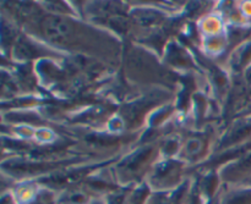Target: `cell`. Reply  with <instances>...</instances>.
Instances as JSON below:
<instances>
[{
    "label": "cell",
    "mask_w": 251,
    "mask_h": 204,
    "mask_svg": "<svg viewBox=\"0 0 251 204\" xmlns=\"http://www.w3.org/2000/svg\"><path fill=\"white\" fill-rule=\"evenodd\" d=\"M31 37L46 42L53 49L81 51L103 60L120 56V44L115 36L97 26H91L80 17L39 15L38 9L27 7L19 16Z\"/></svg>",
    "instance_id": "obj_1"
},
{
    "label": "cell",
    "mask_w": 251,
    "mask_h": 204,
    "mask_svg": "<svg viewBox=\"0 0 251 204\" xmlns=\"http://www.w3.org/2000/svg\"><path fill=\"white\" fill-rule=\"evenodd\" d=\"M159 159L158 143H146L123 157L110 169L118 185L129 188L146 182L150 171Z\"/></svg>",
    "instance_id": "obj_2"
},
{
    "label": "cell",
    "mask_w": 251,
    "mask_h": 204,
    "mask_svg": "<svg viewBox=\"0 0 251 204\" xmlns=\"http://www.w3.org/2000/svg\"><path fill=\"white\" fill-rule=\"evenodd\" d=\"M190 166L179 158H161L150 171L146 183L152 191H176L191 178Z\"/></svg>",
    "instance_id": "obj_3"
},
{
    "label": "cell",
    "mask_w": 251,
    "mask_h": 204,
    "mask_svg": "<svg viewBox=\"0 0 251 204\" xmlns=\"http://www.w3.org/2000/svg\"><path fill=\"white\" fill-rule=\"evenodd\" d=\"M217 171L223 185H251V146H247L235 158L222 164Z\"/></svg>",
    "instance_id": "obj_4"
},
{
    "label": "cell",
    "mask_w": 251,
    "mask_h": 204,
    "mask_svg": "<svg viewBox=\"0 0 251 204\" xmlns=\"http://www.w3.org/2000/svg\"><path fill=\"white\" fill-rule=\"evenodd\" d=\"M211 147V136L207 131L190 132L183 137L181 151L178 158L188 164L190 169L195 168L196 164L206 160Z\"/></svg>",
    "instance_id": "obj_5"
},
{
    "label": "cell",
    "mask_w": 251,
    "mask_h": 204,
    "mask_svg": "<svg viewBox=\"0 0 251 204\" xmlns=\"http://www.w3.org/2000/svg\"><path fill=\"white\" fill-rule=\"evenodd\" d=\"M251 139V115L233 122L218 142V151H233L249 146Z\"/></svg>",
    "instance_id": "obj_6"
},
{
    "label": "cell",
    "mask_w": 251,
    "mask_h": 204,
    "mask_svg": "<svg viewBox=\"0 0 251 204\" xmlns=\"http://www.w3.org/2000/svg\"><path fill=\"white\" fill-rule=\"evenodd\" d=\"M216 204H251V185H223Z\"/></svg>",
    "instance_id": "obj_7"
},
{
    "label": "cell",
    "mask_w": 251,
    "mask_h": 204,
    "mask_svg": "<svg viewBox=\"0 0 251 204\" xmlns=\"http://www.w3.org/2000/svg\"><path fill=\"white\" fill-rule=\"evenodd\" d=\"M191 178L176 191H152L147 204H183L186 192L190 187Z\"/></svg>",
    "instance_id": "obj_8"
},
{
    "label": "cell",
    "mask_w": 251,
    "mask_h": 204,
    "mask_svg": "<svg viewBox=\"0 0 251 204\" xmlns=\"http://www.w3.org/2000/svg\"><path fill=\"white\" fill-rule=\"evenodd\" d=\"M41 186L37 180L16 181L11 187V192L19 204H31L41 190Z\"/></svg>",
    "instance_id": "obj_9"
},
{
    "label": "cell",
    "mask_w": 251,
    "mask_h": 204,
    "mask_svg": "<svg viewBox=\"0 0 251 204\" xmlns=\"http://www.w3.org/2000/svg\"><path fill=\"white\" fill-rule=\"evenodd\" d=\"M157 143L161 158H178L183 144V136L179 134H168Z\"/></svg>",
    "instance_id": "obj_10"
},
{
    "label": "cell",
    "mask_w": 251,
    "mask_h": 204,
    "mask_svg": "<svg viewBox=\"0 0 251 204\" xmlns=\"http://www.w3.org/2000/svg\"><path fill=\"white\" fill-rule=\"evenodd\" d=\"M92 200V196L82 186H77L59 193L58 204H90Z\"/></svg>",
    "instance_id": "obj_11"
},
{
    "label": "cell",
    "mask_w": 251,
    "mask_h": 204,
    "mask_svg": "<svg viewBox=\"0 0 251 204\" xmlns=\"http://www.w3.org/2000/svg\"><path fill=\"white\" fill-rule=\"evenodd\" d=\"M232 61L233 66L237 70L245 68L251 64V41L244 43L237 51H234V58L232 59Z\"/></svg>",
    "instance_id": "obj_12"
},
{
    "label": "cell",
    "mask_w": 251,
    "mask_h": 204,
    "mask_svg": "<svg viewBox=\"0 0 251 204\" xmlns=\"http://www.w3.org/2000/svg\"><path fill=\"white\" fill-rule=\"evenodd\" d=\"M59 192L42 185L36 198L31 204H58Z\"/></svg>",
    "instance_id": "obj_13"
},
{
    "label": "cell",
    "mask_w": 251,
    "mask_h": 204,
    "mask_svg": "<svg viewBox=\"0 0 251 204\" xmlns=\"http://www.w3.org/2000/svg\"><path fill=\"white\" fill-rule=\"evenodd\" d=\"M183 204H207L206 201L202 198V196H201V193L199 192L198 186H196L194 178H191L190 187H189L188 192H186Z\"/></svg>",
    "instance_id": "obj_14"
},
{
    "label": "cell",
    "mask_w": 251,
    "mask_h": 204,
    "mask_svg": "<svg viewBox=\"0 0 251 204\" xmlns=\"http://www.w3.org/2000/svg\"><path fill=\"white\" fill-rule=\"evenodd\" d=\"M0 204H19V203H17L16 200H15L11 190H9V191H5V192H1V201H0Z\"/></svg>",
    "instance_id": "obj_15"
},
{
    "label": "cell",
    "mask_w": 251,
    "mask_h": 204,
    "mask_svg": "<svg viewBox=\"0 0 251 204\" xmlns=\"http://www.w3.org/2000/svg\"><path fill=\"white\" fill-rule=\"evenodd\" d=\"M90 204H108V203L105 202L104 198H93Z\"/></svg>",
    "instance_id": "obj_16"
}]
</instances>
